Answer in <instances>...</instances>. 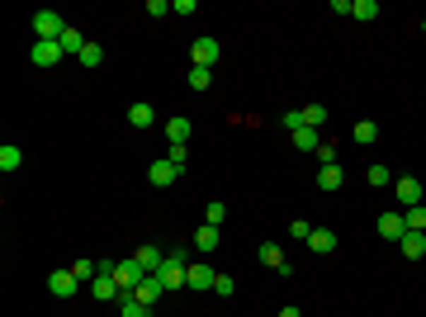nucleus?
<instances>
[{
  "label": "nucleus",
  "instance_id": "1",
  "mask_svg": "<svg viewBox=\"0 0 426 317\" xmlns=\"http://www.w3.org/2000/svg\"><path fill=\"white\" fill-rule=\"evenodd\" d=\"M33 33H38V43H57L66 33V19L57 15V10H38V15H33Z\"/></svg>",
  "mask_w": 426,
  "mask_h": 317
},
{
  "label": "nucleus",
  "instance_id": "2",
  "mask_svg": "<svg viewBox=\"0 0 426 317\" xmlns=\"http://www.w3.org/2000/svg\"><path fill=\"white\" fill-rule=\"evenodd\" d=\"M213 280H218V270L208 265L204 256H199V261H189V270H185V289H194V294H208V289H213Z\"/></svg>",
  "mask_w": 426,
  "mask_h": 317
},
{
  "label": "nucleus",
  "instance_id": "3",
  "mask_svg": "<svg viewBox=\"0 0 426 317\" xmlns=\"http://www.w3.org/2000/svg\"><path fill=\"white\" fill-rule=\"evenodd\" d=\"M394 199H398V208H417L422 204V180H417V175H398L394 180Z\"/></svg>",
  "mask_w": 426,
  "mask_h": 317
},
{
  "label": "nucleus",
  "instance_id": "4",
  "mask_svg": "<svg viewBox=\"0 0 426 317\" xmlns=\"http://www.w3.org/2000/svg\"><path fill=\"white\" fill-rule=\"evenodd\" d=\"M114 280H119V289H124V294H133V289L147 280V270L138 265V256H128V261H119V265H114Z\"/></svg>",
  "mask_w": 426,
  "mask_h": 317
},
{
  "label": "nucleus",
  "instance_id": "5",
  "mask_svg": "<svg viewBox=\"0 0 426 317\" xmlns=\"http://www.w3.org/2000/svg\"><path fill=\"white\" fill-rule=\"evenodd\" d=\"M76 289H81V280L71 275V265H66V270H52V275H47V294H52V299H71Z\"/></svg>",
  "mask_w": 426,
  "mask_h": 317
},
{
  "label": "nucleus",
  "instance_id": "6",
  "mask_svg": "<svg viewBox=\"0 0 426 317\" xmlns=\"http://www.w3.org/2000/svg\"><path fill=\"white\" fill-rule=\"evenodd\" d=\"M379 237H389V241L408 237V218H403V208H389V213L379 218Z\"/></svg>",
  "mask_w": 426,
  "mask_h": 317
},
{
  "label": "nucleus",
  "instance_id": "7",
  "mask_svg": "<svg viewBox=\"0 0 426 317\" xmlns=\"http://www.w3.org/2000/svg\"><path fill=\"white\" fill-rule=\"evenodd\" d=\"M175 175H180V166H175V161H166V157L147 166V180H152L157 190H171V185H175Z\"/></svg>",
  "mask_w": 426,
  "mask_h": 317
},
{
  "label": "nucleus",
  "instance_id": "8",
  "mask_svg": "<svg viewBox=\"0 0 426 317\" xmlns=\"http://www.w3.org/2000/svg\"><path fill=\"white\" fill-rule=\"evenodd\" d=\"M218 38H194V48H189V57H194V66H208L213 71V62H218Z\"/></svg>",
  "mask_w": 426,
  "mask_h": 317
},
{
  "label": "nucleus",
  "instance_id": "9",
  "mask_svg": "<svg viewBox=\"0 0 426 317\" xmlns=\"http://www.w3.org/2000/svg\"><path fill=\"white\" fill-rule=\"evenodd\" d=\"M133 256H138V265L147 270V275H157V270L166 265V251H161L157 241H142V246H138V251H133Z\"/></svg>",
  "mask_w": 426,
  "mask_h": 317
},
{
  "label": "nucleus",
  "instance_id": "10",
  "mask_svg": "<svg viewBox=\"0 0 426 317\" xmlns=\"http://www.w3.org/2000/svg\"><path fill=\"white\" fill-rule=\"evenodd\" d=\"M161 133H166V143H189V133H194V124H189L185 114H175V119H166V124H161Z\"/></svg>",
  "mask_w": 426,
  "mask_h": 317
},
{
  "label": "nucleus",
  "instance_id": "11",
  "mask_svg": "<svg viewBox=\"0 0 426 317\" xmlns=\"http://www.w3.org/2000/svg\"><path fill=\"white\" fill-rule=\"evenodd\" d=\"M90 294H95L100 303L124 299V289H119V280H114V275H95V280H90Z\"/></svg>",
  "mask_w": 426,
  "mask_h": 317
},
{
  "label": "nucleus",
  "instance_id": "12",
  "mask_svg": "<svg viewBox=\"0 0 426 317\" xmlns=\"http://www.w3.org/2000/svg\"><path fill=\"white\" fill-rule=\"evenodd\" d=\"M218 246H223L218 227H213V222H199V232H194V251H199V256H208V251H218Z\"/></svg>",
  "mask_w": 426,
  "mask_h": 317
},
{
  "label": "nucleus",
  "instance_id": "13",
  "mask_svg": "<svg viewBox=\"0 0 426 317\" xmlns=\"http://www.w3.org/2000/svg\"><path fill=\"white\" fill-rule=\"evenodd\" d=\"M29 57H33V66H57L66 52H62V43H33Z\"/></svg>",
  "mask_w": 426,
  "mask_h": 317
},
{
  "label": "nucleus",
  "instance_id": "14",
  "mask_svg": "<svg viewBox=\"0 0 426 317\" xmlns=\"http://www.w3.org/2000/svg\"><path fill=\"white\" fill-rule=\"evenodd\" d=\"M308 251H313V256L336 251V232H331V227H313V232H308Z\"/></svg>",
  "mask_w": 426,
  "mask_h": 317
},
{
  "label": "nucleus",
  "instance_id": "15",
  "mask_svg": "<svg viewBox=\"0 0 426 317\" xmlns=\"http://www.w3.org/2000/svg\"><path fill=\"white\" fill-rule=\"evenodd\" d=\"M161 294H166V289H161V280H157V275H147V280H142V285L133 289V299H138V303H147V308H152V303H157Z\"/></svg>",
  "mask_w": 426,
  "mask_h": 317
},
{
  "label": "nucleus",
  "instance_id": "16",
  "mask_svg": "<svg viewBox=\"0 0 426 317\" xmlns=\"http://www.w3.org/2000/svg\"><path fill=\"white\" fill-rule=\"evenodd\" d=\"M341 180H346V171H341V166H322V171H317V190H341Z\"/></svg>",
  "mask_w": 426,
  "mask_h": 317
},
{
  "label": "nucleus",
  "instance_id": "17",
  "mask_svg": "<svg viewBox=\"0 0 426 317\" xmlns=\"http://www.w3.org/2000/svg\"><path fill=\"white\" fill-rule=\"evenodd\" d=\"M398 246H403V256H408V261H422V256H426V232H408Z\"/></svg>",
  "mask_w": 426,
  "mask_h": 317
},
{
  "label": "nucleus",
  "instance_id": "18",
  "mask_svg": "<svg viewBox=\"0 0 426 317\" xmlns=\"http://www.w3.org/2000/svg\"><path fill=\"white\" fill-rule=\"evenodd\" d=\"M157 124V109H152V104H133V109H128V128H152Z\"/></svg>",
  "mask_w": 426,
  "mask_h": 317
},
{
  "label": "nucleus",
  "instance_id": "19",
  "mask_svg": "<svg viewBox=\"0 0 426 317\" xmlns=\"http://www.w3.org/2000/svg\"><path fill=\"white\" fill-rule=\"evenodd\" d=\"M289 138H294L299 152H317V147H322V133H317V128H299V133H289Z\"/></svg>",
  "mask_w": 426,
  "mask_h": 317
},
{
  "label": "nucleus",
  "instance_id": "20",
  "mask_svg": "<svg viewBox=\"0 0 426 317\" xmlns=\"http://www.w3.org/2000/svg\"><path fill=\"white\" fill-rule=\"evenodd\" d=\"M261 265H270V270H280V265H289V261H284V251H280V241H261Z\"/></svg>",
  "mask_w": 426,
  "mask_h": 317
},
{
  "label": "nucleus",
  "instance_id": "21",
  "mask_svg": "<svg viewBox=\"0 0 426 317\" xmlns=\"http://www.w3.org/2000/svg\"><path fill=\"white\" fill-rule=\"evenodd\" d=\"M350 19H360V24L379 19V0H350Z\"/></svg>",
  "mask_w": 426,
  "mask_h": 317
},
{
  "label": "nucleus",
  "instance_id": "22",
  "mask_svg": "<svg viewBox=\"0 0 426 317\" xmlns=\"http://www.w3.org/2000/svg\"><path fill=\"white\" fill-rule=\"evenodd\" d=\"M350 138H355V143H360V147H369V143H374V138H379V124H374V119H360V124L350 128Z\"/></svg>",
  "mask_w": 426,
  "mask_h": 317
},
{
  "label": "nucleus",
  "instance_id": "23",
  "mask_svg": "<svg viewBox=\"0 0 426 317\" xmlns=\"http://www.w3.org/2000/svg\"><path fill=\"white\" fill-rule=\"evenodd\" d=\"M119 317H152V308H147V303H138L133 294H124V299H119Z\"/></svg>",
  "mask_w": 426,
  "mask_h": 317
},
{
  "label": "nucleus",
  "instance_id": "24",
  "mask_svg": "<svg viewBox=\"0 0 426 317\" xmlns=\"http://www.w3.org/2000/svg\"><path fill=\"white\" fill-rule=\"evenodd\" d=\"M19 161H24V152H19L15 143H5V147H0V171H5V175L19 171Z\"/></svg>",
  "mask_w": 426,
  "mask_h": 317
},
{
  "label": "nucleus",
  "instance_id": "25",
  "mask_svg": "<svg viewBox=\"0 0 426 317\" xmlns=\"http://www.w3.org/2000/svg\"><path fill=\"white\" fill-rule=\"evenodd\" d=\"M57 43H62V52H71V57H81V48H85L90 38H81V33L71 29V24H66V33H62V38H57Z\"/></svg>",
  "mask_w": 426,
  "mask_h": 317
},
{
  "label": "nucleus",
  "instance_id": "26",
  "mask_svg": "<svg viewBox=\"0 0 426 317\" xmlns=\"http://www.w3.org/2000/svg\"><path fill=\"white\" fill-rule=\"evenodd\" d=\"M208 80H213V71H208V66H189L185 85H189V90H208Z\"/></svg>",
  "mask_w": 426,
  "mask_h": 317
},
{
  "label": "nucleus",
  "instance_id": "27",
  "mask_svg": "<svg viewBox=\"0 0 426 317\" xmlns=\"http://www.w3.org/2000/svg\"><path fill=\"white\" fill-rule=\"evenodd\" d=\"M403 218H408V232H426V204L403 208Z\"/></svg>",
  "mask_w": 426,
  "mask_h": 317
},
{
  "label": "nucleus",
  "instance_id": "28",
  "mask_svg": "<svg viewBox=\"0 0 426 317\" xmlns=\"http://www.w3.org/2000/svg\"><path fill=\"white\" fill-rule=\"evenodd\" d=\"M327 124V104H308L303 109V128H322Z\"/></svg>",
  "mask_w": 426,
  "mask_h": 317
},
{
  "label": "nucleus",
  "instance_id": "29",
  "mask_svg": "<svg viewBox=\"0 0 426 317\" xmlns=\"http://www.w3.org/2000/svg\"><path fill=\"white\" fill-rule=\"evenodd\" d=\"M76 62H81V66H100V62H105V48H100V43H85Z\"/></svg>",
  "mask_w": 426,
  "mask_h": 317
},
{
  "label": "nucleus",
  "instance_id": "30",
  "mask_svg": "<svg viewBox=\"0 0 426 317\" xmlns=\"http://www.w3.org/2000/svg\"><path fill=\"white\" fill-rule=\"evenodd\" d=\"M71 275H76L81 285H90L95 275H100V265H95V261H76V265H71Z\"/></svg>",
  "mask_w": 426,
  "mask_h": 317
},
{
  "label": "nucleus",
  "instance_id": "31",
  "mask_svg": "<svg viewBox=\"0 0 426 317\" xmlns=\"http://www.w3.org/2000/svg\"><path fill=\"white\" fill-rule=\"evenodd\" d=\"M365 180H369L374 190H384V185H389V166H369V171H365Z\"/></svg>",
  "mask_w": 426,
  "mask_h": 317
},
{
  "label": "nucleus",
  "instance_id": "32",
  "mask_svg": "<svg viewBox=\"0 0 426 317\" xmlns=\"http://www.w3.org/2000/svg\"><path fill=\"white\" fill-rule=\"evenodd\" d=\"M213 294L232 299V294H237V280H232V275H218V280H213Z\"/></svg>",
  "mask_w": 426,
  "mask_h": 317
},
{
  "label": "nucleus",
  "instance_id": "33",
  "mask_svg": "<svg viewBox=\"0 0 426 317\" xmlns=\"http://www.w3.org/2000/svg\"><path fill=\"white\" fill-rule=\"evenodd\" d=\"M223 218H227V204H208V208H204V222L223 227Z\"/></svg>",
  "mask_w": 426,
  "mask_h": 317
},
{
  "label": "nucleus",
  "instance_id": "34",
  "mask_svg": "<svg viewBox=\"0 0 426 317\" xmlns=\"http://www.w3.org/2000/svg\"><path fill=\"white\" fill-rule=\"evenodd\" d=\"M147 15H152V19H166V15H171V0H147Z\"/></svg>",
  "mask_w": 426,
  "mask_h": 317
},
{
  "label": "nucleus",
  "instance_id": "35",
  "mask_svg": "<svg viewBox=\"0 0 426 317\" xmlns=\"http://www.w3.org/2000/svg\"><path fill=\"white\" fill-rule=\"evenodd\" d=\"M166 161H175V166H185V161H189V143H175L171 152H166Z\"/></svg>",
  "mask_w": 426,
  "mask_h": 317
},
{
  "label": "nucleus",
  "instance_id": "36",
  "mask_svg": "<svg viewBox=\"0 0 426 317\" xmlns=\"http://www.w3.org/2000/svg\"><path fill=\"white\" fill-rule=\"evenodd\" d=\"M280 124L289 128V133H299V128H303V109H289V114H284V119H280Z\"/></svg>",
  "mask_w": 426,
  "mask_h": 317
},
{
  "label": "nucleus",
  "instance_id": "37",
  "mask_svg": "<svg viewBox=\"0 0 426 317\" xmlns=\"http://www.w3.org/2000/svg\"><path fill=\"white\" fill-rule=\"evenodd\" d=\"M317 161H322V166H336V147L322 143V147H317Z\"/></svg>",
  "mask_w": 426,
  "mask_h": 317
},
{
  "label": "nucleus",
  "instance_id": "38",
  "mask_svg": "<svg viewBox=\"0 0 426 317\" xmlns=\"http://www.w3.org/2000/svg\"><path fill=\"white\" fill-rule=\"evenodd\" d=\"M171 15H194V0H171Z\"/></svg>",
  "mask_w": 426,
  "mask_h": 317
},
{
  "label": "nucleus",
  "instance_id": "39",
  "mask_svg": "<svg viewBox=\"0 0 426 317\" xmlns=\"http://www.w3.org/2000/svg\"><path fill=\"white\" fill-rule=\"evenodd\" d=\"M289 232H294V237H303V241H308V232H313V227H308V222H303V218H294V222H289Z\"/></svg>",
  "mask_w": 426,
  "mask_h": 317
},
{
  "label": "nucleus",
  "instance_id": "40",
  "mask_svg": "<svg viewBox=\"0 0 426 317\" xmlns=\"http://www.w3.org/2000/svg\"><path fill=\"white\" fill-rule=\"evenodd\" d=\"M280 317H303V313L294 308V303H284V308H280Z\"/></svg>",
  "mask_w": 426,
  "mask_h": 317
},
{
  "label": "nucleus",
  "instance_id": "41",
  "mask_svg": "<svg viewBox=\"0 0 426 317\" xmlns=\"http://www.w3.org/2000/svg\"><path fill=\"white\" fill-rule=\"evenodd\" d=\"M422 33H426V19H422Z\"/></svg>",
  "mask_w": 426,
  "mask_h": 317
}]
</instances>
